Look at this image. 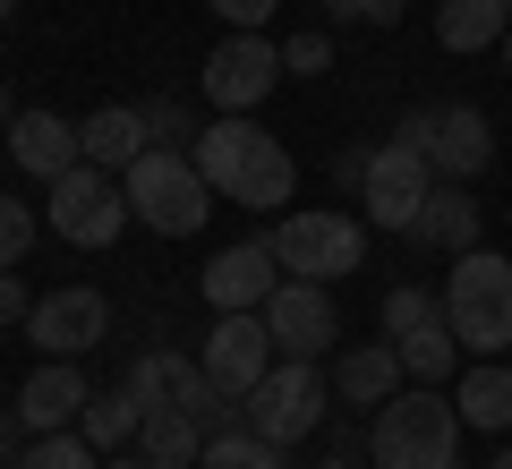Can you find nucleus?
<instances>
[{"label": "nucleus", "mask_w": 512, "mask_h": 469, "mask_svg": "<svg viewBox=\"0 0 512 469\" xmlns=\"http://www.w3.org/2000/svg\"><path fill=\"white\" fill-rule=\"evenodd\" d=\"M205 9H214V18L231 26V35H265V26H274V9H282V0H205Z\"/></svg>", "instance_id": "7c9ffc66"}, {"label": "nucleus", "mask_w": 512, "mask_h": 469, "mask_svg": "<svg viewBox=\"0 0 512 469\" xmlns=\"http://www.w3.org/2000/svg\"><path fill=\"white\" fill-rule=\"evenodd\" d=\"M316 9H325L333 26H376V35L402 26V0H316Z\"/></svg>", "instance_id": "c85d7f7f"}, {"label": "nucleus", "mask_w": 512, "mask_h": 469, "mask_svg": "<svg viewBox=\"0 0 512 469\" xmlns=\"http://www.w3.org/2000/svg\"><path fill=\"white\" fill-rule=\"evenodd\" d=\"M43 222H52L69 248H111V239L128 231V188H120V171H94V163H77V171H60L52 180V205H43Z\"/></svg>", "instance_id": "423d86ee"}, {"label": "nucleus", "mask_w": 512, "mask_h": 469, "mask_svg": "<svg viewBox=\"0 0 512 469\" xmlns=\"http://www.w3.org/2000/svg\"><path fill=\"white\" fill-rule=\"evenodd\" d=\"M197 86H205V103H214V111H256L265 94L282 86V43L274 35H222L214 52H205Z\"/></svg>", "instance_id": "9d476101"}, {"label": "nucleus", "mask_w": 512, "mask_h": 469, "mask_svg": "<svg viewBox=\"0 0 512 469\" xmlns=\"http://www.w3.org/2000/svg\"><path fill=\"white\" fill-rule=\"evenodd\" d=\"M26 307H35V299H26V282H18V273H0V325H18Z\"/></svg>", "instance_id": "473e14b6"}, {"label": "nucleus", "mask_w": 512, "mask_h": 469, "mask_svg": "<svg viewBox=\"0 0 512 469\" xmlns=\"http://www.w3.org/2000/svg\"><path fill=\"white\" fill-rule=\"evenodd\" d=\"M128 393L146 401V410H180V418H197L205 435L239 418V410H231V393H222V384L205 376L197 359H180V350H146V359L128 367Z\"/></svg>", "instance_id": "6e6552de"}, {"label": "nucleus", "mask_w": 512, "mask_h": 469, "mask_svg": "<svg viewBox=\"0 0 512 469\" xmlns=\"http://www.w3.org/2000/svg\"><path fill=\"white\" fill-rule=\"evenodd\" d=\"M325 469H359V461H325ZM367 469H376V461H367Z\"/></svg>", "instance_id": "58836bf2"}, {"label": "nucleus", "mask_w": 512, "mask_h": 469, "mask_svg": "<svg viewBox=\"0 0 512 469\" xmlns=\"http://www.w3.org/2000/svg\"><path fill=\"white\" fill-rule=\"evenodd\" d=\"M265 239H274L282 273H299V282H342V273H359V256H367V231L342 214V205H299V214H282Z\"/></svg>", "instance_id": "20e7f679"}, {"label": "nucleus", "mask_w": 512, "mask_h": 469, "mask_svg": "<svg viewBox=\"0 0 512 469\" xmlns=\"http://www.w3.org/2000/svg\"><path fill=\"white\" fill-rule=\"evenodd\" d=\"M86 367L77 359H43L35 376L18 384V427L26 435H60V427H77V418H86Z\"/></svg>", "instance_id": "4468645a"}, {"label": "nucleus", "mask_w": 512, "mask_h": 469, "mask_svg": "<svg viewBox=\"0 0 512 469\" xmlns=\"http://www.w3.org/2000/svg\"><path fill=\"white\" fill-rule=\"evenodd\" d=\"M333 180H342V188L367 180V145H342V154H333Z\"/></svg>", "instance_id": "72a5a7b5"}, {"label": "nucleus", "mask_w": 512, "mask_h": 469, "mask_svg": "<svg viewBox=\"0 0 512 469\" xmlns=\"http://www.w3.org/2000/svg\"><path fill=\"white\" fill-rule=\"evenodd\" d=\"M137 452H146L154 469H197L205 427H197V418H180V410H146V427H137Z\"/></svg>", "instance_id": "5701e85b"}, {"label": "nucleus", "mask_w": 512, "mask_h": 469, "mask_svg": "<svg viewBox=\"0 0 512 469\" xmlns=\"http://www.w3.org/2000/svg\"><path fill=\"white\" fill-rule=\"evenodd\" d=\"M512 26V0H444L436 9V43L444 52H495Z\"/></svg>", "instance_id": "412c9836"}, {"label": "nucleus", "mask_w": 512, "mask_h": 469, "mask_svg": "<svg viewBox=\"0 0 512 469\" xmlns=\"http://www.w3.org/2000/svg\"><path fill=\"white\" fill-rule=\"evenodd\" d=\"M77 137H86V163H94V171H128V163L154 145V128H146V111H137V103H103Z\"/></svg>", "instance_id": "aec40b11"}, {"label": "nucleus", "mask_w": 512, "mask_h": 469, "mask_svg": "<svg viewBox=\"0 0 512 469\" xmlns=\"http://www.w3.org/2000/svg\"><path fill=\"white\" fill-rule=\"evenodd\" d=\"M325 401H333V376L316 359H274V376L248 393V410H239V418H248L265 444L291 452V444H308V435L325 427Z\"/></svg>", "instance_id": "39448f33"}, {"label": "nucleus", "mask_w": 512, "mask_h": 469, "mask_svg": "<svg viewBox=\"0 0 512 469\" xmlns=\"http://www.w3.org/2000/svg\"><path fill=\"white\" fill-rule=\"evenodd\" d=\"M461 452V410L444 401V384H410L376 410L367 427V461L376 469H453Z\"/></svg>", "instance_id": "f257e3e1"}, {"label": "nucleus", "mask_w": 512, "mask_h": 469, "mask_svg": "<svg viewBox=\"0 0 512 469\" xmlns=\"http://www.w3.org/2000/svg\"><path fill=\"white\" fill-rule=\"evenodd\" d=\"M274 359H282V350H274V333H265V316H256V307L214 316V333H205V350H197V367H205L231 401H248L256 384L274 376Z\"/></svg>", "instance_id": "9b49d317"}, {"label": "nucleus", "mask_w": 512, "mask_h": 469, "mask_svg": "<svg viewBox=\"0 0 512 469\" xmlns=\"http://www.w3.org/2000/svg\"><path fill=\"white\" fill-rule=\"evenodd\" d=\"M197 469H282V444H265V435L248 427V418H231V427H214V435H205Z\"/></svg>", "instance_id": "393cba45"}, {"label": "nucleus", "mask_w": 512, "mask_h": 469, "mask_svg": "<svg viewBox=\"0 0 512 469\" xmlns=\"http://www.w3.org/2000/svg\"><path fill=\"white\" fill-rule=\"evenodd\" d=\"M0 145H9V154H18V171H26V180H43V188H52L60 171L86 163V137H77V120H60V111H18Z\"/></svg>", "instance_id": "dca6fc26"}, {"label": "nucleus", "mask_w": 512, "mask_h": 469, "mask_svg": "<svg viewBox=\"0 0 512 469\" xmlns=\"http://www.w3.org/2000/svg\"><path fill=\"white\" fill-rule=\"evenodd\" d=\"M427 188H436V163H427L402 128H393L384 145H367L359 205H367V222H376V231H410V222H419V205H427Z\"/></svg>", "instance_id": "0eeeda50"}, {"label": "nucleus", "mask_w": 512, "mask_h": 469, "mask_svg": "<svg viewBox=\"0 0 512 469\" xmlns=\"http://www.w3.org/2000/svg\"><path fill=\"white\" fill-rule=\"evenodd\" d=\"M495 469H512V444H504V452H495Z\"/></svg>", "instance_id": "e433bc0d"}, {"label": "nucleus", "mask_w": 512, "mask_h": 469, "mask_svg": "<svg viewBox=\"0 0 512 469\" xmlns=\"http://www.w3.org/2000/svg\"><path fill=\"white\" fill-rule=\"evenodd\" d=\"M274 282H282L274 239H239V248H222L214 265H205V299H214V316H231V307H265Z\"/></svg>", "instance_id": "2eb2a0df"}, {"label": "nucleus", "mask_w": 512, "mask_h": 469, "mask_svg": "<svg viewBox=\"0 0 512 469\" xmlns=\"http://www.w3.org/2000/svg\"><path fill=\"white\" fill-rule=\"evenodd\" d=\"M256 316H265L274 350H291V359H325L333 333H342V316H333V282H299V273H282L274 299L256 307Z\"/></svg>", "instance_id": "f8f14e48"}, {"label": "nucleus", "mask_w": 512, "mask_h": 469, "mask_svg": "<svg viewBox=\"0 0 512 469\" xmlns=\"http://www.w3.org/2000/svg\"><path fill=\"white\" fill-rule=\"evenodd\" d=\"M393 350H402V376H410V384H453V376H461V342H453L444 316H436V325H419V333H402Z\"/></svg>", "instance_id": "b1692460"}, {"label": "nucleus", "mask_w": 512, "mask_h": 469, "mask_svg": "<svg viewBox=\"0 0 512 469\" xmlns=\"http://www.w3.org/2000/svg\"><path fill=\"white\" fill-rule=\"evenodd\" d=\"M282 69L291 77H325L333 69V35H291L282 43Z\"/></svg>", "instance_id": "2f4dec72"}, {"label": "nucleus", "mask_w": 512, "mask_h": 469, "mask_svg": "<svg viewBox=\"0 0 512 469\" xmlns=\"http://www.w3.org/2000/svg\"><path fill=\"white\" fill-rule=\"evenodd\" d=\"M410 239H419V248H444V256H470L478 248V197H470V180H436V188H427Z\"/></svg>", "instance_id": "a211bd4d"}, {"label": "nucleus", "mask_w": 512, "mask_h": 469, "mask_svg": "<svg viewBox=\"0 0 512 469\" xmlns=\"http://www.w3.org/2000/svg\"><path fill=\"white\" fill-rule=\"evenodd\" d=\"M103 469H154L146 452H103Z\"/></svg>", "instance_id": "f704fd0d"}, {"label": "nucleus", "mask_w": 512, "mask_h": 469, "mask_svg": "<svg viewBox=\"0 0 512 469\" xmlns=\"http://www.w3.org/2000/svg\"><path fill=\"white\" fill-rule=\"evenodd\" d=\"M146 111V128H154V145H197V120H188L171 94H154V103H137Z\"/></svg>", "instance_id": "c756f323"}, {"label": "nucleus", "mask_w": 512, "mask_h": 469, "mask_svg": "<svg viewBox=\"0 0 512 469\" xmlns=\"http://www.w3.org/2000/svg\"><path fill=\"white\" fill-rule=\"evenodd\" d=\"M26 248H35V214H26L18 197H0V273H18Z\"/></svg>", "instance_id": "cd10ccee"}, {"label": "nucleus", "mask_w": 512, "mask_h": 469, "mask_svg": "<svg viewBox=\"0 0 512 469\" xmlns=\"http://www.w3.org/2000/svg\"><path fill=\"white\" fill-rule=\"evenodd\" d=\"M9 120H18V111H9V86H0V137H9Z\"/></svg>", "instance_id": "c9c22d12"}, {"label": "nucleus", "mask_w": 512, "mask_h": 469, "mask_svg": "<svg viewBox=\"0 0 512 469\" xmlns=\"http://www.w3.org/2000/svg\"><path fill=\"white\" fill-rule=\"evenodd\" d=\"M393 393H402V350H393V342H350L342 359H333V401H350V410H384Z\"/></svg>", "instance_id": "f3484780"}, {"label": "nucleus", "mask_w": 512, "mask_h": 469, "mask_svg": "<svg viewBox=\"0 0 512 469\" xmlns=\"http://www.w3.org/2000/svg\"><path fill=\"white\" fill-rule=\"evenodd\" d=\"M402 137L419 145L427 163H436V180H478V171L495 163V120L478 103H436V111H410Z\"/></svg>", "instance_id": "1a4fd4ad"}, {"label": "nucleus", "mask_w": 512, "mask_h": 469, "mask_svg": "<svg viewBox=\"0 0 512 469\" xmlns=\"http://www.w3.org/2000/svg\"><path fill=\"white\" fill-rule=\"evenodd\" d=\"M504 69H512V26H504Z\"/></svg>", "instance_id": "4c0bfd02"}, {"label": "nucleus", "mask_w": 512, "mask_h": 469, "mask_svg": "<svg viewBox=\"0 0 512 469\" xmlns=\"http://www.w3.org/2000/svg\"><path fill=\"white\" fill-rule=\"evenodd\" d=\"M436 316H444V299H427L419 282H402V290H384V342H402V333L436 325Z\"/></svg>", "instance_id": "bb28decb"}, {"label": "nucleus", "mask_w": 512, "mask_h": 469, "mask_svg": "<svg viewBox=\"0 0 512 469\" xmlns=\"http://www.w3.org/2000/svg\"><path fill=\"white\" fill-rule=\"evenodd\" d=\"M453 410H461V427L512 435V367H504V359H470V367L453 376Z\"/></svg>", "instance_id": "6ab92c4d"}, {"label": "nucleus", "mask_w": 512, "mask_h": 469, "mask_svg": "<svg viewBox=\"0 0 512 469\" xmlns=\"http://www.w3.org/2000/svg\"><path fill=\"white\" fill-rule=\"evenodd\" d=\"M120 188H128V214L146 222V231H163V239H197L205 214H214V188L188 163V145H146L120 171Z\"/></svg>", "instance_id": "7ed1b4c3"}, {"label": "nucleus", "mask_w": 512, "mask_h": 469, "mask_svg": "<svg viewBox=\"0 0 512 469\" xmlns=\"http://www.w3.org/2000/svg\"><path fill=\"white\" fill-rule=\"evenodd\" d=\"M9 9H18V0H0V26H9Z\"/></svg>", "instance_id": "ea45409f"}, {"label": "nucleus", "mask_w": 512, "mask_h": 469, "mask_svg": "<svg viewBox=\"0 0 512 469\" xmlns=\"http://www.w3.org/2000/svg\"><path fill=\"white\" fill-rule=\"evenodd\" d=\"M0 461H9V435H0Z\"/></svg>", "instance_id": "a19ab883"}, {"label": "nucleus", "mask_w": 512, "mask_h": 469, "mask_svg": "<svg viewBox=\"0 0 512 469\" xmlns=\"http://www.w3.org/2000/svg\"><path fill=\"white\" fill-rule=\"evenodd\" d=\"M18 469H103V452L86 444V427H60V435H35Z\"/></svg>", "instance_id": "a878e982"}, {"label": "nucleus", "mask_w": 512, "mask_h": 469, "mask_svg": "<svg viewBox=\"0 0 512 469\" xmlns=\"http://www.w3.org/2000/svg\"><path fill=\"white\" fill-rule=\"evenodd\" d=\"M103 333H111V307H103V290H86V282L43 290V299L26 307V342H35L43 359H86Z\"/></svg>", "instance_id": "ddd939ff"}, {"label": "nucleus", "mask_w": 512, "mask_h": 469, "mask_svg": "<svg viewBox=\"0 0 512 469\" xmlns=\"http://www.w3.org/2000/svg\"><path fill=\"white\" fill-rule=\"evenodd\" d=\"M444 325H453L461 359H504L512 350V256H453L444 273Z\"/></svg>", "instance_id": "f03ea898"}, {"label": "nucleus", "mask_w": 512, "mask_h": 469, "mask_svg": "<svg viewBox=\"0 0 512 469\" xmlns=\"http://www.w3.org/2000/svg\"><path fill=\"white\" fill-rule=\"evenodd\" d=\"M77 427H86V444H94V452H137V427H146V401L128 393V384H120V393H94Z\"/></svg>", "instance_id": "4be33fe9"}]
</instances>
